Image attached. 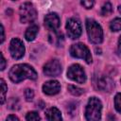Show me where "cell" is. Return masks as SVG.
<instances>
[{"label":"cell","instance_id":"obj_1","mask_svg":"<svg viewBox=\"0 0 121 121\" xmlns=\"http://www.w3.org/2000/svg\"><path fill=\"white\" fill-rule=\"evenodd\" d=\"M9 76L11 81L15 83H18L26 78H29V79L37 78V73L33 69V67L25 63L13 65L12 68L9 70Z\"/></svg>","mask_w":121,"mask_h":121},{"label":"cell","instance_id":"obj_2","mask_svg":"<svg viewBox=\"0 0 121 121\" xmlns=\"http://www.w3.org/2000/svg\"><path fill=\"white\" fill-rule=\"evenodd\" d=\"M102 104L96 97H91L85 109V117L88 121H99L101 118Z\"/></svg>","mask_w":121,"mask_h":121},{"label":"cell","instance_id":"obj_3","mask_svg":"<svg viewBox=\"0 0 121 121\" xmlns=\"http://www.w3.org/2000/svg\"><path fill=\"white\" fill-rule=\"evenodd\" d=\"M86 28L89 40L94 43H100L103 41V31L101 26L93 19L86 20Z\"/></svg>","mask_w":121,"mask_h":121},{"label":"cell","instance_id":"obj_4","mask_svg":"<svg viewBox=\"0 0 121 121\" xmlns=\"http://www.w3.org/2000/svg\"><path fill=\"white\" fill-rule=\"evenodd\" d=\"M19 14H20V21L24 24L33 22L37 17L36 9L29 2H26L23 5H21L19 9Z\"/></svg>","mask_w":121,"mask_h":121},{"label":"cell","instance_id":"obj_5","mask_svg":"<svg viewBox=\"0 0 121 121\" xmlns=\"http://www.w3.org/2000/svg\"><path fill=\"white\" fill-rule=\"evenodd\" d=\"M70 54L74 58L83 59L87 63L92 62V56L88 47L81 43L72 44V46L70 47Z\"/></svg>","mask_w":121,"mask_h":121},{"label":"cell","instance_id":"obj_6","mask_svg":"<svg viewBox=\"0 0 121 121\" xmlns=\"http://www.w3.org/2000/svg\"><path fill=\"white\" fill-rule=\"evenodd\" d=\"M67 77L78 83H84L86 81L85 72L79 64L71 65L67 70Z\"/></svg>","mask_w":121,"mask_h":121},{"label":"cell","instance_id":"obj_7","mask_svg":"<svg viewBox=\"0 0 121 121\" xmlns=\"http://www.w3.org/2000/svg\"><path fill=\"white\" fill-rule=\"evenodd\" d=\"M66 30H67L68 36L71 39L73 40L78 39L81 35V25L79 21L75 18L68 19L66 24Z\"/></svg>","mask_w":121,"mask_h":121},{"label":"cell","instance_id":"obj_8","mask_svg":"<svg viewBox=\"0 0 121 121\" xmlns=\"http://www.w3.org/2000/svg\"><path fill=\"white\" fill-rule=\"evenodd\" d=\"M9 52L13 59H21L25 55V46L23 42L18 38L12 39L9 44Z\"/></svg>","mask_w":121,"mask_h":121},{"label":"cell","instance_id":"obj_9","mask_svg":"<svg viewBox=\"0 0 121 121\" xmlns=\"http://www.w3.org/2000/svg\"><path fill=\"white\" fill-rule=\"evenodd\" d=\"M43 73L47 77H57L61 73V65L58 60H51L45 63Z\"/></svg>","mask_w":121,"mask_h":121},{"label":"cell","instance_id":"obj_10","mask_svg":"<svg viewBox=\"0 0 121 121\" xmlns=\"http://www.w3.org/2000/svg\"><path fill=\"white\" fill-rule=\"evenodd\" d=\"M95 82L96 88L103 92H111L114 86L112 79L108 76H104V75H101L99 77L97 76Z\"/></svg>","mask_w":121,"mask_h":121},{"label":"cell","instance_id":"obj_11","mask_svg":"<svg viewBox=\"0 0 121 121\" xmlns=\"http://www.w3.org/2000/svg\"><path fill=\"white\" fill-rule=\"evenodd\" d=\"M44 25L49 30H51L52 32H56L60 25V17L57 15V13H48L44 17Z\"/></svg>","mask_w":121,"mask_h":121},{"label":"cell","instance_id":"obj_12","mask_svg":"<svg viewBox=\"0 0 121 121\" xmlns=\"http://www.w3.org/2000/svg\"><path fill=\"white\" fill-rule=\"evenodd\" d=\"M60 85L59 81H57V80H49V81H46L43 85V93L48 95H56L60 92Z\"/></svg>","mask_w":121,"mask_h":121},{"label":"cell","instance_id":"obj_13","mask_svg":"<svg viewBox=\"0 0 121 121\" xmlns=\"http://www.w3.org/2000/svg\"><path fill=\"white\" fill-rule=\"evenodd\" d=\"M45 117L47 121H62L61 113L60 110L57 109L56 107H52L48 109L45 112Z\"/></svg>","mask_w":121,"mask_h":121},{"label":"cell","instance_id":"obj_14","mask_svg":"<svg viewBox=\"0 0 121 121\" xmlns=\"http://www.w3.org/2000/svg\"><path fill=\"white\" fill-rule=\"evenodd\" d=\"M38 30H39V27L37 25H31L29 27H27V29L25 33V38L26 39V41H28V42L33 41L36 38Z\"/></svg>","mask_w":121,"mask_h":121},{"label":"cell","instance_id":"obj_15","mask_svg":"<svg viewBox=\"0 0 121 121\" xmlns=\"http://www.w3.org/2000/svg\"><path fill=\"white\" fill-rule=\"evenodd\" d=\"M49 41L51 43H55L58 46H60V45H61V43L63 42V36L61 33H59L58 31L52 32L49 35Z\"/></svg>","mask_w":121,"mask_h":121},{"label":"cell","instance_id":"obj_16","mask_svg":"<svg viewBox=\"0 0 121 121\" xmlns=\"http://www.w3.org/2000/svg\"><path fill=\"white\" fill-rule=\"evenodd\" d=\"M112 12V4H111L110 2L105 3V4L102 6V8H101V11H100L101 15H103V16H108V15H110Z\"/></svg>","mask_w":121,"mask_h":121},{"label":"cell","instance_id":"obj_17","mask_svg":"<svg viewBox=\"0 0 121 121\" xmlns=\"http://www.w3.org/2000/svg\"><path fill=\"white\" fill-rule=\"evenodd\" d=\"M110 27L112 31H119L121 30V18H115L113 19L111 24H110Z\"/></svg>","mask_w":121,"mask_h":121},{"label":"cell","instance_id":"obj_18","mask_svg":"<svg viewBox=\"0 0 121 121\" xmlns=\"http://www.w3.org/2000/svg\"><path fill=\"white\" fill-rule=\"evenodd\" d=\"M68 91L72 94V95H82L83 94V89H81V88H79V87H77V86H75V85H68Z\"/></svg>","mask_w":121,"mask_h":121},{"label":"cell","instance_id":"obj_19","mask_svg":"<svg viewBox=\"0 0 121 121\" xmlns=\"http://www.w3.org/2000/svg\"><path fill=\"white\" fill-rule=\"evenodd\" d=\"M26 121H40V115L36 112H29L26 116Z\"/></svg>","mask_w":121,"mask_h":121},{"label":"cell","instance_id":"obj_20","mask_svg":"<svg viewBox=\"0 0 121 121\" xmlns=\"http://www.w3.org/2000/svg\"><path fill=\"white\" fill-rule=\"evenodd\" d=\"M114 106L117 112L121 113V93H118L114 97Z\"/></svg>","mask_w":121,"mask_h":121},{"label":"cell","instance_id":"obj_21","mask_svg":"<svg viewBox=\"0 0 121 121\" xmlns=\"http://www.w3.org/2000/svg\"><path fill=\"white\" fill-rule=\"evenodd\" d=\"M1 87H2V94H1V104H3L5 102V98H6V93H7V85L4 81V79H1Z\"/></svg>","mask_w":121,"mask_h":121},{"label":"cell","instance_id":"obj_22","mask_svg":"<svg viewBox=\"0 0 121 121\" xmlns=\"http://www.w3.org/2000/svg\"><path fill=\"white\" fill-rule=\"evenodd\" d=\"M9 109H12V110H18L20 107H19V102L17 99L15 98H11L9 102Z\"/></svg>","mask_w":121,"mask_h":121},{"label":"cell","instance_id":"obj_23","mask_svg":"<svg viewBox=\"0 0 121 121\" xmlns=\"http://www.w3.org/2000/svg\"><path fill=\"white\" fill-rule=\"evenodd\" d=\"M25 97L27 101H31L34 97V92L31 89H26L25 91Z\"/></svg>","mask_w":121,"mask_h":121},{"label":"cell","instance_id":"obj_24","mask_svg":"<svg viewBox=\"0 0 121 121\" xmlns=\"http://www.w3.org/2000/svg\"><path fill=\"white\" fill-rule=\"evenodd\" d=\"M81 5L86 9H91L94 6V1H81Z\"/></svg>","mask_w":121,"mask_h":121},{"label":"cell","instance_id":"obj_25","mask_svg":"<svg viewBox=\"0 0 121 121\" xmlns=\"http://www.w3.org/2000/svg\"><path fill=\"white\" fill-rule=\"evenodd\" d=\"M6 121H20L19 119H18V117L17 116H15V115H9L8 117H7V120Z\"/></svg>","mask_w":121,"mask_h":121},{"label":"cell","instance_id":"obj_26","mask_svg":"<svg viewBox=\"0 0 121 121\" xmlns=\"http://www.w3.org/2000/svg\"><path fill=\"white\" fill-rule=\"evenodd\" d=\"M1 62H2V64H1V70H4L5 67H6V60H5L4 56H3L2 53H1Z\"/></svg>","mask_w":121,"mask_h":121},{"label":"cell","instance_id":"obj_27","mask_svg":"<svg viewBox=\"0 0 121 121\" xmlns=\"http://www.w3.org/2000/svg\"><path fill=\"white\" fill-rule=\"evenodd\" d=\"M1 43L4 42V39H5V33H4V26L3 25H1Z\"/></svg>","mask_w":121,"mask_h":121},{"label":"cell","instance_id":"obj_28","mask_svg":"<svg viewBox=\"0 0 121 121\" xmlns=\"http://www.w3.org/2000/svg\"><path fill=\"white\" fill-rule=\"evenodd\" d=\"M118 46H119V50L121 51V36H120V38L118 40Z\"/></svg>","mask_w":121,"mask_h":121},{"label":"cell","instance_id":"obj_29","mask_svg":"<svg viewBox=\"0 0 121 121\" xmlns=\"http://www.w3.org/2000/svg\"><path fill=\"white\" fill-rule=\"evenodd\" d=\"M118 10H119V12L121 13V6H119V8H118Z\"/></svg>","mask_w":121,"mask_h":121}]
</instances>
